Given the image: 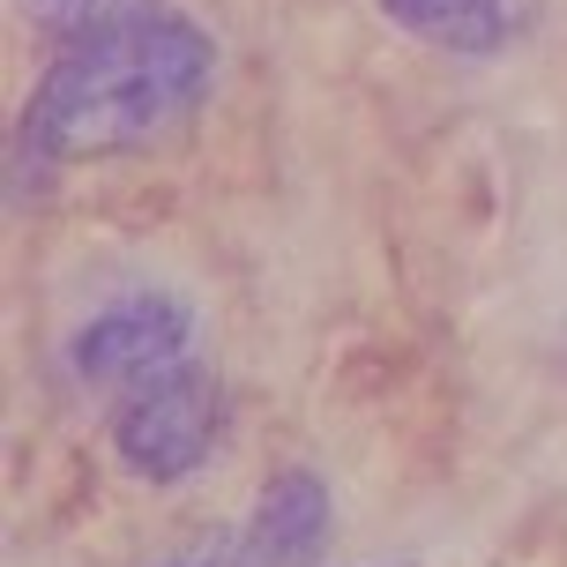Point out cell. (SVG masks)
<instances>
[{"instance_id": "cell-7", "label": "cell", "mask_w": 567, "mask_h": 567, "mask_svg": "<svg viewBox=\"0 0 567 567\" xmlns=\"http://www.w3.org/2000/svg\"><path fill=\"white\" fill-rule=\"evenodd\" d=\"M165 567H255L247 553H195V560H165Z\"/></svg>"}, {"instance_id": "cell-1", "label": "cell", "mask_w": 567, "mask_h": 567, "mask_svg": "<svg viewBox=\"0 0 567 567\" xmlns=\"http://www.w3.org/2000/svg\"><path fill=\"white\" fill-rule=\"evenodd\" d=\"M209 75H217L209 30L172 8L105 30V38H83V45H60L16 113V150H8L16 202L38 195L75 157H120L179 127L209 97Z\"/></svg>"}, {"instance_id": "cell-3", "label": "cell", "mask_w": 567, "mask_h": 567, "mask_svg": "<svg viewBox=\"0 0 567 567\" xmlns=\"http://www.w3.org/2000/svg\"><path fill=\"white\" fill-rule=\"evenodd\" d=\"M187 337H195V313L165 299V291H135V299H113L97 307L68 337V373L83 389H105V396H127L150 373L187 367Z\"/></svg>"}, {"instance_id": "cell-6", "label": "cell", "mask_w": 567, "mask_h": 567, "mask_svg": "<svg viewBox=\"0 0 567 567\" xmlns=\"http://www.w3.org/2000/svg\"><path fill=\"white\" fill-rule=\"evenodd\" d=\"M16 8L53 45H83V38H105V30H127L142 16H157V0H16Z\"/></svg>"}, {"instance_id": "cell-5", "label": "cell", "mask_w": 567, "mask_h": 567, "mask_svg": "<svg viewBox=\"0 0 567 567\" xmlns=\"http://www.w3.org/2000/svg\"><path fill=\"white\" fill-rule=\"evenodd\" d=\"M381 8H389L396 30L441 45V53H471V60L501 53V45L523 38L530 16H538V0H381Z\"/></svg>"}, {"instance_id": "cell-4", "label": "cell", "mask_w": 567, "mask_h": 567, "mask_svg": "<svg viewBox=\"0 0 567 567\" xmlns=\"http://www.w3.org/2000/svg\"><path fill=\"white\" fill-rule=\"evenodd\" d=\"M329 545V485L313 471H277L261 478L255 515H247V560L255 567H313Z\"/></svg>"}, {"instance_id": "cell-2", "label": "cell", "mask_w": 567, "mask_h": 567, "mask_svg": "<svg viewBox=\"0 0 567 567\" xmlns=\"http://www.w3.org/2000/svg\"><path fill=\"white\" fill-rule=\"evenodd\" d=\"M217 425H225V403H217V381L202 367L150 373L127 396H113V449L142 485L195 478L217 449Z\"/></svg>"}]
</instances>
